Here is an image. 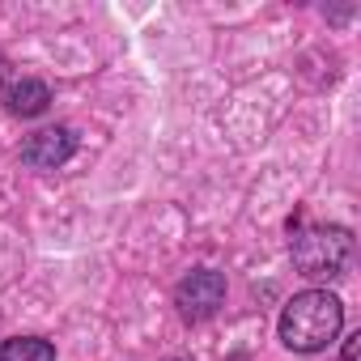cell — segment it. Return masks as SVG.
Segmentation results:
<instances>
[{
	"mask_svg": "<svg viewBox=\"0 0 361 361\" xmlns=\"http://www.w3.org/2000/svg\"><path fill=\"white\" fill-rule=\"evenodd\" d=\"M353 251V238L344 226H310L293 238V264L302 276H336Z\"/></svg>",
	"mask_w": 361,
	"mask_h": 361,
	"instance_id": "cell-2",
	"label": "cell"
},
{
	"mask_svg": "<svg viewBox=\"0 0 361 361\" xmlns=\"http://www.w3.org/2000/svg\"><path fill=\"white\" fill-rule=\"evenodd\" d=\"M47 102H51V90H47L43 81H35V77H22V81H13V85L5 90V106H9V115H22V119L43 115Z\"/></svg>",
	"mask_w": 361,
	"mask_h": 361,
	"instance_id": "cell-5",
	"label": "cell"
},
{
	"mask_svg": "<svg viewBox=\"0 0 361 361\" xmlns=\"http://www.w3.org/2000/svg\"><path fill=\"white\" fill-rule=\"evenodd\" d=\"M5 77H9V60H5V51H0V85H5Z\"/></svg>",
	"mask_w": 361,
	"mask_h": 361,
	"instance_id": "cell-8",
	"label": "cell"
},
{
	"mask_svg": "<svg viewBox=\"0 0 361 361\" xmlns=\"http://www.w3.org/2000/svg\"><path fill=\"white\" fill-rule=\"evenodd\" d=\"M344 327V306L327 289H302L281 310V340L293 353H323Z\"/></svg>",
	"mask_w": 361,
	"mask_h": 361,
	"instance_id": "cell-1",
	"label": "cell"
},
{
	"mask_svg": "<svg viewBox=\"0 0 361 361\" xmlns=\"http://www.w3.org/2000/svg\"><path fill=\"white\" fill-rule=\"evenodd\" d=\"M73 157V132L68 128H43L22 145V161L35 170H56Z\"/></svg>",
	"mask_w": 361,
	"mask_h": 361,
	"instance_id": "cell-4",
	"label": "cell"
},
{
	"mask_svg": "<svg viewBox=\"0 0 361 361\" xmlns=\"http://www.w3.org/2000/svg\"><path fill=\"white\" fill-rule=\"evenodd\" d=\"M221 302H226V276L213 272V268H200V272L183 276V281H178V289H174V306H178V314L192 319V323L213 319Z\"/></svg>",
	"mask_w": 361,
	"mask_h": 361,
	"instance_id": "cell-3",
	"label": "cell"
},
{
	"mask_svg": "<svg viewBox=\"0 0 361 361\" xmlns=\"http://www.w3.org/2000/svg\"><path fill=\"white\" fill-rule=\"evenodd\" d=\"M0 361H56V348L43 336H13L0 344Z\"/></svg>",
	"mask_w": 361,
	"mask_h": 361,
	"instance_id": "cell-6",
	"label": "cell"
},
{
	"mask_svg": "<svg viewBox=\"0 0 361 361\" xmlns=\"http://www.w3.org/2000/svg\"><path fill=\"white\" fill-rule=\"evenodd\" d=\"M357 340H361V336H353V340L344 344V361H357Z\"/></svg>",
	"mask_w": 361,
	"mask_h": 361,
	"instance_id": "cell-7",
	"label": "cell"
}]
</instances>
